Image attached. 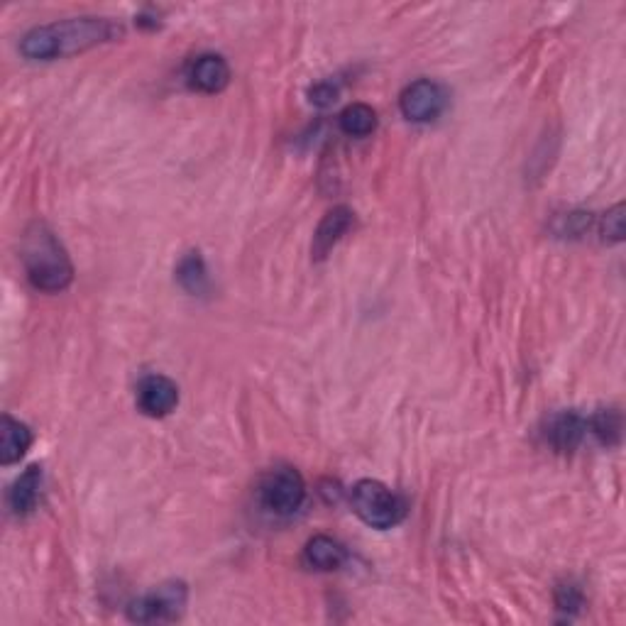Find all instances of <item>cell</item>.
Returning <instances> with one entry per match:
<instances>
[{
  "instance_id": "obj_1",
  "label": "cell",
  "mask_w": 626,
  "mask_h": 626,
  "mask_svg": "<svg viewBox=\"0 0 626 626\" xmlns=\"http://www.w3.org/2000/svg\"><path fill=\"white\" fill-rule=\"evenodd\" d=\"M123 35V27L108 18H71L62 23L32 27L20 42V52L32 62H52L84 49L111 42Z\"/></svg>"
},
{
  "instance_id": "obj_2",
  "label": "cell",
  "mask_w": 626,
  "mask_h": 626,
  "mask_svg": "<svg viewBox=\"0 0 626 626\" xmlns=\"http://www.w3.org/2000/svg\"><path fill=\"white\" fill-rule=\"evenodd\" d=\"M23 262L27 279L40 291H64L74 279L67 250L45 223H32L23 238Z\"/></svg>"
},
{
  "instance_id": "obj_3",
  "label": "cell",
  "mask_w": 626,
  "mask_h": 626,
  "mask_svg": "<svg viewBox=\"0 0 626 626\" xmlns=\"http://www.w3.org/2000/svg\"><path fill=\"white\" fill-rule=\"evenodd\" d=\"M350 502L355 514L372 529H392L404 516L402 497L377 480H360L350 492Z\"/></svg>"
},
{
  "instance_id": "obj_4",
  "label": "cell",
  "mask_w": 626,
  "mask_h": 626,
  "mask_svg": "<svg viewBox=\"0 0 626 626\" xmlns=\"http://www.w3.org/2000/svg\"><path fill=\"white\" fill-rule=\"evenodd\" d=\"M306 499L304 477L294 468H277L267 472L260 482V502L267 512L277 516H289L299 512Z\"/></svg>"
},
{
  "instance_id": "obj_5",
  "label": "cell",
  "mask_w": 626,
  "mask_h": 626,
  "mask_svg": "<svg viewBox=\"0 0 626 626\" xmlns=\"http://www.w3.org/2000/svg\"><path fill=\"white\" fill-rule=\"evenodd\" d=\"M186 600H189V590H186L184 582H164L157 590H152L150 595L130 602L128 617L140 624L174 622L184 612Z\"/></svg>"
},
{
  "instance_id": "obj_6",
  "label": "cell",
  "mask_w": 626,
  "mask_h": 626,
  "mask_svg": "<svg viewBox=\"0 0 626 626\" xmlns=\"http://www.w3.org/2000/svg\"><path fill=\"white\" fill-rule=\"evenodd\" d=\"M399 108L411 123H431L446 108V91L431 79L414 81L404 89L402 98H399Z\"/></svg>"
},
{
  "instance_id": "obj_7",
  "label": "cell",
  "mask_w": 626,
  "mask_h": 626,
  "mask_svg": "<svg viewBox=\"0 0 626 626\" xmlns=\"http://www.w3.org/2000/svg\"><path fill=\"white\" fill-rule=\"evenodd\" d=\"M137 404L152 419L169 416L179 404V387L169 377L150 375L137 387Z\"/></svg>"
},
{
  "instance_id": "obj_8",
  "label": "cell",
  "mask_w": 626,
  "mask_h": 626,
  "mask_svg": "<svg viewBox=\"0 0 626 626\" xmlns=\"http://www.w3.org/2000/svg\"><path fill=\"white\" fill-rule=\"evenodd\" d=\"M350 225H353V211L350 208L338 206L333 211H328L323 216V221L318 223L316 235H313V260H323L340 243V238L348 233Z\"/></svg>"
},
{
  "instance_id": "obj_9",
  "label": "cell",
  "mask_w": 626,
  "mask_h": 626,
  "mask_svg": "<svg viewBox=\"0 0 626 626\" xmlns=\"http://www.w3.org/2000/svg\"><path fill=\"white\" fill-rule=\"evenodd\" d=\"M587 433V419H582L575 411H560L548 421L546 438L553 448L560 453H568V450L578 448L582 436Z\"/></svg>"
},
{
  "instance_id": "obj_10",
  "label": "cell",
  "mask_w": 626,
  "mask_h": 626,
  "mask_svg": "<svg viewBox=\"0 0 626 626\" xmlns=\"http://www.w3.org/2000/svg\"><path fill=\"white\" fill-rule=\"evenodd\" d=\"M189 79L194 89L203 93H218L228 86L230 81V67L223 57L218 54H203L191 64Z\"/></svg>"
},
{
  "instance_id": "obj_11",
  "label": "cell",
  "mask_w": 626,
  "mask_h": 626,
  "mask_svg": "<svg viewBox=\"0 0 626 626\" xmlns=\"http://www.w3.org/2000/svg\"><path fill=\"white\" fill-rule=\"evenodd\" d=\"M40 492H42V468L40 465H30L23 475L15 480V485L10 487L8 494V504L13 509V514L25 516L30 514L32 509L40 502Z\"/></svg>"
},
{
  "instance_id": "obj_12",
  "label": "cell",
  "mask_w": 626,
  "mask_h": 626,
  "mask_svg": "<svg viewBox=\"0 0 626 626\" xmlns=\"http://www.w3.org/2000/svg\"><path fill=\"white\" fill-rule=\"evenodd\" d=\"M32 446V431L23 421L13 419V416H3V426H0V463L13 465L27 453Z\"/></svg>"
},
{
  "instance_id": "obj_13",
  "label": "cell",
  "mask_w": 626,
  "mask_h": 626,
  "mask_svg": "<svg viewBox=\"0 0 626 626\" xmlns=\"http://www.w3.org/2000/svg\"><path fill=\"white\" fill-rule=\"evenodd\" d=\"M306 560L316 570H338L345 563V548L331 536H313L306 543Z\"/></svg>"
},
{
  "instance_id": "obj_14",
  "label": "cell",
  "mask_w": 626,
  "mask_h": 626,
  "mask_svg": "<svg viewBox=\"0 0 626 626\" xmlns=\"http://www.w3.org/2000/svg\"><path fill=\"white\" fill-rule=\"evenodd\" d=\"M177 279L189 294H206L208 291V269L201 252H189L177 267Z\"/></svg>"
},
{
  "instance_id": "obj_15",
  "label": "cell",
  "mask_w": 626,
  "mask_h": 626,
  "mask_svg": "<svg viewBox=\"0 0 626 626\" xmlns=\"http://www.w3.org/2000/svg\"><path fill=\"white\" fill-rule=\"evenodd\" d=\"M377 113L365 103H353L340 113V130L350 137H367L375 133Z\"/></svg>"
},
{
  "instance_id": "obj_16",
  "label": "cell",
  "mask_w": 626,
  "mask_h": 626,
  "mask_svg": "<svg viewBox=\"0 0 626 626\" xmlns=\"http://www.w3.org/2000/svg\"><path fill=\"white\" fill-rule=\"evenodd\" d=\"M587 431L595 433L604 446H614L619 441V431H622V419L614 409H602L592 419H587Z\"/></svg>"
},
{
  "instance_id": "obj_17",
  "label": "cell",
  "mask_w": 626,
  "mask_h": 626,
  "mask_svg": "<svg viewBox=\"0 0 626 626\" xmlns=\"http://www.w3.org/2000/svg\"><path fill=\"white\" fill-rule=\"evenodd\" d=\"M592 213H582V211H573V213H565V216H560L556 225H553V230L560 235V238H580V235H585L587 230L592 228Z\"/></svg>"
},
{
  "instance_id": "obj_18",
  "label": "cell",
  "mask_w": 626,
  "mask_h": 626,
  "mask_svg": "<svg viewBox=\"0 0 626 626\" xmlns=\"http://www.w3.org/2000/svg\"><path fill=\"white\" fill-rule=\"evenodd\" d=\"M602 235L609 243H622L624 238V203H617L612 211L604 213Z\"/></svg>"
},
{
  "instance_id": "obj_19",
  "label": "cell",
  "mask_w": 626,
  "mask_h": 626,
  "mask_svg": "<svg viewBox=\"0 0 626 626\" xmlns=\"http://www.w3.org/2000/svg\"><path fill=\"white\" fill-rule=\"evenodd\" d=\"M585 604L582 600V592L575 585H560L556 590V607L565 614L580 612V607Z\"/></svg>"
},
{
  "instance_id": "obj_20",
  "label": "cell",
  "mask_w": 626,
  "mask_h": 626,
  "mask_svg": "<svg viewBox=\"0 0 626 626\" xmlns=\"http://www.w3.org/2000/svg\"><path fill=\"white\" fill-rule=\"evenodd\" d=\"M309 96H311L313 106L328 108V106H333V103H336L338 89L333 84H318V86H313V89L309 91Z\"/></svg>"
}]
</instances>
